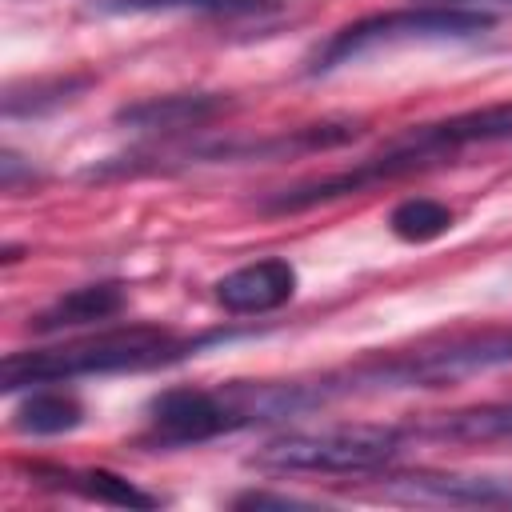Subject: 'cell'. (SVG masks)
<instances>
[{
  "label": "cell",
  "mask_w": 512,
  "mask_h": 512,
  "mask_svg": "<svg viewBox=\"0 0 512 512\" xmlns=\"http://www.w3.org/2000/svg\"><path fill=\"white\" fill-rule=\"evenodd\" d=\"M484 144H512V100L472 108V112H456V116L436 120V124H420V128L404 132L400 140H392L388 148H380L376 156L360 160L356 168H344V172H332V176H320V180H304L296 188H284V192L268 196L264 212H304V208L328 204L336 196H352V192H364L372 184L436 168V164L452 160L456 152L484 148Z\"/></svg>",
  "instance_id": "6da1fadb"
},
{
  "label": "cell",
  "mask_w": 512,
  "mask_h": 512,
  "mask_svg": "<svg viewBox=\"0 0 512 512\" xmlns=\"http://www.w3.org/2000/svg\"><path fill=\"white\" fill-rule=\"evenodd\" d=\"M512 364V328H484L468 336H448L440 344H420L408 352H392L348 372L324 376L316 384H296V404L316 408L332 396L356 392H396V388H440L468 376H484Z\"/></svg>",
  "instance_id": "7a4b0ae2"
},
{
  "label": "cell",
  "mask_w": 512,
  "mask_h": 512,
  "mask_svg": "<svg viewBox=\"0 0 512 512\" xmlns=\"http://www.w3.org/2000/svg\"><path fill=\"white\" fill-rule=\"evenodd\" d=\"M200 340H184L168 328L136 324V328H112L100 336H84L60 348H28L4 356V392L36 388V384H60L80 376H112V372H144L160 368L184 356H196Z\"/></svg>",
  "instance_id": "3957f363"
},
{
  "label": "cell",
  "mask_w": 512,
  "mask_h": 512,
  "mask_svg": "<svg viewBox=\"0 0 512 512\" xmlns=\"http://www.w3.org/2000/svg\"><path fill=\"white\" fill-rule=\"evenodd\" d=\"M412 432L396 424H328L272 436L252 464L276 476H372L388 468Z\"/></svg>",
  "instance_id": "277c9868"
},
{
  "label": "cell",
  "mask_w": 512,
  "mask_h": 512,
  "mask_svg": "<svg viewBox=\"0 0 512 512\" xmlns=\"http://www.w3.org/2000/svg\"><path fill=\"white\" fill-rule=\"evenodd\" d=\"M492 28L488 12H460V8H432V4H416V8H400V12H380V16H364L356 24H344L340 32H332L308 60V72H332L348 60H360L368 52L380 48H396V44H424V40H468V36H484Z\"/></svg>",
  "instance_id": "5b68a950"
},
{
  "label": "cell",
  "mask_w": 512,
  "mask_h": 512,
  "mask_svg": "<svg viewBox=\"0 0 512 512\" xmlns=\"http://www.w3.org/2000/svg\"><path fill=\"white\" fill-rule=\"evenodd\" d=\"M148 424L156 444H204L212 436L236 432L248 424V412L228 392H204V388H164L148 404Z\"/></svg>",
  "instance_id": "8992f818"
},
{
  "label": "cell",
  "mask_w": 512,
  "mask_h": 512,
  "mask_svg": "<svg viewBox=\"0 0 512 512\" xmlns=\"http://www.w3.org/2000/svg\"><path fill=\"white\" fill-rule=\"evenodd\" d=\"M388 500L452 504V508H512V476L484 472H404L380 484Z\"/></svg>",
  "instance_id": "52a82bcc"
},
{
  "label": "cell",
  "mask_w": 512,
  "mask_h": 512,
  "mask_svg": "<svg viewBox=\"0 0 512 512\" xmlns=\"http://www.w3.org/2000/svg\"><path fill=\"white\" fill-rule=\"evenodd\" d=\"M296 296V268L280 256L252 260L216 284V300L236 316H260Z\"/></svg>",
  "instance_id": "ba28073f"
},
{
  "label": "cell",
  "mask_w": 512,
  "mask_h": 512,
  "mask_svg": "<svg viewBox=\"0 0 512 512\" xmlns=\"http://www.w3.org/2000/svg\"><path fill=\"white\" fill-rule=\"evenodd\" d=\"M224 96L212 92H172V96H148L136 104H124L116 112L120 124L144 128V132H176V128H200L216 112H224Z\"/></svg>",
  "instance_id": "9c48e42d"
},
{
  "label": "cell",
  "mask_w": 512,
  "mask_h": 512,
  "mask_svg": "<svg viewBox=\"0 0 512 512\" xmlns=\"http://www.w3.org/2000/svg\"><path fill=\"white\" fill-rule=\"evenodd\" d=\"M412 436L452 440V444H504V448H512V400L444 412V416L412 428Z\"/></svg>",
  "instance_id": "30bf717a"
},
{
  "label": "cell",
  "mask_w": 512,
  "mask_h": 512,
  "mask_svg": "<svg viewBox=\"0 0 512 512\" xmlns=\"http://www.w3.org/2000/svg\"><path fill=\"white\" fill-rule=\"evenodd\" d=\"M124 308V288L120 284H84L64 292L52 308H44L36 316L40 332H56V328H84V324H100L112 320Z\"/></svg>",
  "instance_id": "8fae6325"
},
{
  "label": "cell",
  "mask_w": 512,
  "mask_h": 512,
  "mask_svg": "<svg viewBox=\"0 0 512 512\" xmlns=\"http://www.w3.org/2000/svg\"><path fill=\"white\" fill-rule=\"evenodd\" d=\"M80 420H84V404L60 388H32V396L20 400L12 416V424L28 436H60V432L80 428Z\"/></svg>",
  "instance_id": "7c38bea8"
},
{
  "label": "cell",
  "mask_w": 512,
  "mask_h": 512,
  "mask_svg": "<svg viewBox=\"0 0 512 512\" xmlns=\"http://www.w3.org/2000/svg\"><path fill=\"white\" fill-rule=\"evenodd\" d=\"M452 220H456V216H452L448 204L428 200V196H412V200H404V204L392 208L388 228H392L400 240H408V244H428V240L444 236V232L452 228Z\"/></svg>",
  "instance_id": "4fadbf2b"
},
{
  "label": "cell",
  "mask_w": 512,
  "mask_h": 512,
  "mask_svg": "<svg viewBox=\"0 0 512 512\" xmlns=\"http://www.w3.org/2000/svg\"><path fill=\"white\" fill-rule=\"evenodd\" d=\"M100 12H200V16H252L272 0H92Z\"/></svg>",
  "instance_id": "5bb4252c"
},
{
  "label": "cell",
  "mask_w": 512,
  "mask_h": 512,
  "mask_svg": "<svg viewBox=\"0 0 512 512\" xmlns=\"http://www.w3.org/2000/svg\"><path fill=\"white\" fill-rule=\"evenodd\" d=\"M68 488H76L80 496L96 500V504H116V508H152L156 496H148L144 488H136L128 476L108 472V468H84L68 476Z\"/></svg>",
  "instance_id": "9a60e30c"
},
{
  "label": "cell",
  "mask_w": 512,
  "mask_h": 512,
  "mask_svg": "<svg viewBox=\"0 0 512 512\" xmlns=\"http://www.w3.org/2000/svg\"><path fill=\"white\" fill-rule=\"evenodd\" d=\"M432 8H460V12H480V8H512V0H416Z\"/></svg>",
  "instance_id": "2e32d148"
}]
</instances>
